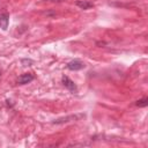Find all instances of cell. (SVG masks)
Returning <instances> with one entry per match:
<instances>
[{"instance_id": "1", "label": "cell", "mask_w": 148, "mask_h": 148, "mask_svg": "<svg viewBox=\"0 0 148 148\" xmlns=\"http://www.w3.org/2000/svg\"><path fill=\"white\" fill-rule=\"evenodd\" d=\"M84 114L83 113H76V114H69V116H66V117H61V118H58L56 120H53L52 123L54 125H60V124H65V123H69V121H75V120H80L81 118H83Z\"/></svg>"}, {"instance_id": "2", "label": "cell", "mask_w": 148, "mask_h": 148, "mask_svg": "<svg viewBox=\"0 0 148 148\" xmlns=\"http://www.w3.org/2000/svg\"><path fill=\"white\" fill-rule=\"evenodd\" d=\"M61 82H62V84L65 86V88H67L71 92H77V87H76V84L74 83V81L73 80H71L68 76H66V75H64L62 77H61Z\"/></svg>"}, {"instance_id": "3", "label": "cell", "mask_w": 148, "mask_h": 148, "mask_svg": "<svg viewBox=\"0 0 148 148\" xmlns=\"http://www.w3.org/2000/svg\"><path fill=\"white\" fill-rule=\"evenodd\" d=\"M86 67V65L81 61V60H79V59H74V60H72V61H69L68 64H67V68L69 69V71H80V69H83Z\"/></svg>"}, {"instance_id": "4", "label": "cell", "mask_w": 148, "mask_h": 148, "mask_svg": "<svg viewBox=\"0 0 148 148\" xmlns=\"http://www.w3.org/2000/svg\"><path fill=\"white\" fill-rule=\"evenodd\" d=\"M34 79H35L34 74H31V73H24V74H22V75L18 76L17 83L18 84H27V83H30Z\"/></svg>"}, {"instance_id": "5", "label": "cell", "mask_w": 148, "mask_h": 148, "mask_svg": "<svg viewBox=\"0 0 148 148\" xmlns=\"http://www.w3.org/2000/svg\"><path fill=\"white\" fill-rule=\"evenodd\" d=\"M8 23H9V14L6 12L0 13V28L2 30H6L8 28Z\"/></svg>"}, {"instance_id": "6", "label": "cell", "mask_w": 148, "mask_h": 148, "mask_svg": "<svg viewBox=\"0 0 148 148\" xmlns=\"http://www.w3.org/2000/svg\"><path fill=\"white\" fill-rule=\"evenodd\" d=\"M75 5H76L79 8L83 9V10H87V9L94 7V2H91V1H89V0H77V1L75 2Z\"/></svg>"}, {"instance_id": "7", "label": "cell", "mask_w": 148, "mask_h": 148, "mask_svg": "<svg viewBox=\"0 0 148 148\" xmlns=\"http://www.w3.org/2000/svg\"><path fill=\"white\" fill-rule=\"evenodd\" d=\"M135 105L139 106V108H146V106L148 105V98H147V97H143V98L136 101V102H135Z\"/></svg>"}, {"instance_id": "8", "label": "cell", "mask_w": 148, "mask_h": 148, "mask_svg": "<svg viewBox=\"0 0 148 148\" xmlns=\"http://www.w3.org/2000/svg\"><path fill=\"white\" fill-rule=\"evenodd\" d=\"M44 1H52V2H61V1H65V0H44Z\"/></svg>"}, {"instance_id": "9", "label": "cell", "mask_w": 148, "mask_h": 148, "mask_svg": "<svg viewBox=\"0 0 148 148\" xmlns=\"http://www.w3.org/2000/svg\"><path fill=\"white\" fill-rule=\"evenodd\" d=\"M0 75H1V72H0Z\"/></svg>"}]
</instances>
